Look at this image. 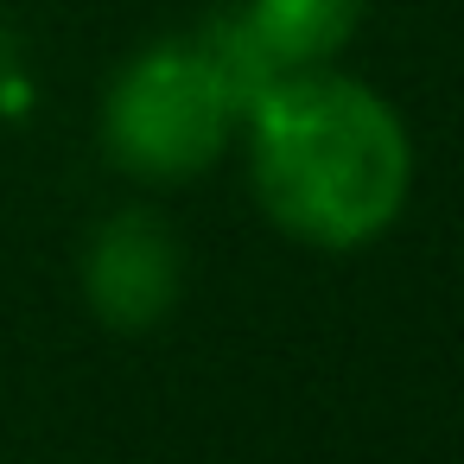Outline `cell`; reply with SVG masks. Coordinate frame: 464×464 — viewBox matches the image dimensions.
Masks as SVG:
<instances>
[{"mask_svg":"<svg viewBox=\"0 0 464 464\" xmlns=\"http://www.w3.org/2000/svg\"><path fill=\"white\" fill-rule=\"evenodd\" d=\"M248 179L274 229L343 255L401 217L413 191V147L388 96L369 83L293 71L248 109Z\"/></svg>","mask_w":464,"mask_h":464,"instance_id":"obj_1","label":"cell"},{"mask_svg":"<svg viewBox=\"0 0 464 464\" xmlns=\"http://www.w3.org/2000/svg\"><path fill=\"white\" fill-rule=\"evenodd\" d=\"M236 134V109L204 71L191 39H160L121 64L102 102V147L128 179L185 185L223 160Z\"/></svg>","mask_w":464,"mask_h":464,"instance_id":"obj_2","label":"cell"},{"mask_svg":"<svg viewBox=\"0 0 464 464\" xmlns=\"http://www.w3.org/2000/svg\"><path fill=\"white\" fill-rule=\"evenodd\" d=\"M185 293V242L153 210H115L83 242V299L109 331H153Z\"/></svg>","mask_w":464,"mask_h":464,"instance_id":"obj_3","label":"cell"},{"mask_svg":"<svg viewBox=\"0 0 464 464\" xmlns=\"http://www.w3.org/2000/svg\"><path fill=\"white\" fill-rule=\"evenodd\" d=\"M191 45H198V58H204V71L217 77V90H223V102L236 109V121H248V109L280 83V77H293L286 64H280V52L255 33V20L242 14V7H223V14H210L198 33H191Z\"/></svg>","mask_w":464,"mask_h":464,"instance_id":"obj_4","label":"cell"},{"mask_svg":"<svg viewBox=\"0 0 464 464\" xmlns=\"http://www.w3.org/2000/svg\"><path fill=\"white\" fill-rule=\"evenodd\" d=\"M242 14L280 52L286 71H318L356 39L362 0H242Z\"/></svg>","mask_w":464,"mask_h":464,"instance_id":"obj_5","label":"cell"}]
</instances>
